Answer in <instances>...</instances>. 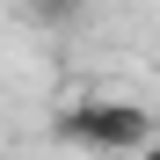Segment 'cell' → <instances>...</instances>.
Instances as JSON below:
<instances>
[{
    "label": "cell",
    "instance_id": "1",
    "mask_svg": "<svg viewBox=\"0 0 160 160\" xmlns=\"http://www.w3.org/2000/svg\"><path fill=\"white\" fill-rule=\"evenodd\" d=\"M58 131L66 146H88V153H138L153 138V117L138 109V102H109V95H88L73 102V109H58Z\"/></svg>",
    "mask_w": 160,
    "mask_h": 160
},
{
    "label": "cell",
    "instance_id": "2",
    "mask_svg": "<svg viewBox=\"0 0 160 160\" xmlns=\"http://www.w3.org/2000/svg\"><path fill=\"white\" fill-rule=\"evenodd\" d=\"M22 8H29L37 29H73V22L88 15V0H22Z\"/></svg>",
    "mask_w": 160,
    "mask_h": 160
},
{
    "label": "cell",
    "instance_id": "3",
    "mask_svg": "<svg viewBox=\"0 0 160 160\" xmlns=\"http://www.w3.org/2000/svg\"><path fill=\"white\" fill-rule=\"evenodd\" d=\"M138 160H160V131H153V138H146V146H138Z\"/></svg>",
    "mask_w": 160,
    "mask_h": 160
}]
</instances>
